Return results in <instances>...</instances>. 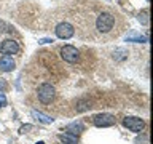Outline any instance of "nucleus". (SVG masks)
I'll use <instances>...</instances> for the list:
<instances>
[{"instance_id": "1", "label": "nucleus", "mask_w": 153, "mask_h": 144, "mask_svg": "<svg viewBox=\"0 0 153 144\" xmlns=\"http://www.w3.org/2000/svg\"><path fill=\"white\" fill-rule=\"evenodd\" d=\"M37 96H38V99H40L43 104H50L51 101L54 99V96H56V90H54V86H53L51 83L45 82V83H42L40 86H38Z\"/></svg>"}, {"instance_id": "2", "label": "nucleus", "mask_w": 153, "mask_h": 144, "mask_svg": "<svg viewBox=\"0 0 153 144\" xmlns=\"http://www.w3.org/2000/svg\"><path fill=\"white\" fill-rule=\"evenodd\" d=\"M113 24H115V18L110 13H107V11L100 13L97 16V19H96V27H97V31L104 32V34L112 31Z\"/></svg>"}, {"instance_id": "3", "label": "nucleus", "mask_w": 153, "mask_h": 144, "mask_svg": "<svg viewBox=\"0 0 153 144\" xmlns=\"http://www.w3.org/2000/svg\"><path fill=\"white\" fill-rule=\"evenodd\" d=\"M61 58L65 62L74 64V62H76L80 59V53H78V50H76L74 45H64L61 48Z\"/></svg>"}, {"instance_id": "4", "label": "nucleus", "mask_w": 153, "mask_h": 144, "mask_svg": "<svg viewBox=\"0 0 153 144\" xmlns=\"http://www.w3.org/2000/svg\"><path fill=\"white\" fill-rule=\"evenodd\" d=\"M93 122L97 128H107V127H113L115 125V117L112 114H97V115H94Z\"/></svg>"}, {"instance_id": "5", "label": "nucleus", "mask_w": 153, "mask_h": 144, "mask_svg": "<svg viewBox=\"0 0 153 144\" xmlns=\"http://www.w3.org/2000/svg\"><path fill=\"white\" fill-rule=\"evenodd\" d=\"M123 125L134 133H140L143 130V127H145V122L139 117H126L123 120Z\"/></svg>"}, {"instance_id": "6", "label": "nucleus", "mask_w": 153, "mask_h": 144, "mask_svg": "<svg viewBox=\"0 0 153 144\" xmlns=\"http://www.w3.org/2000/svg\"><path fill=\"white\" fill-rule=\"evenodd\" d=\"M56 35L59 37V38H62V40H67V38H70L72 35L75 34V29H74V26L72 24H69V22H59L56 26Z\"/></svg>"}, {"instance_id": "7", "label": "nucleus", "mask_w": 153, "mask_h": 144, "mask_svg": "<svg viewBox=\"0 0 153 144\" xmlns=\"http://www.w3.org/2000/svg\"><path fill=\"white\" fill-rule=\"evenodd\" d=\"M19 51V45L18 42L11 40V38H7V40L2 42V45H0V53H3V55H16V53Z\"/></svg>"}, {"instance_id": "8", "label": "nucleus", "mask_w": 153, "mask_h": 144, "mask_svg": "<svg viewBox=\"0 0 153 144\" xmlns=\"http://www.w3.org/2000/svg\"><path fill=\"white\" fill-rule=\"evenodd\" d=\"M13 69H14V59H13L11 56L3 55L2 58H0V70L10 72V70H13Z\"/></svg>"}, {"instance_id": "9", "label": "nucleus", "mask_w": 153, "mask_h": 144, "mask_svg": "<svg viewBox=\"0 0 153 144\" xmlns=\"http://www.w3.org/2000/svg\"><path fill=\"white\" fill-rule=\"evenodd\" d=\"M59 139L64 144H78V136L72 134V133H62V134H59Z\"/></svg>"}, {"instance_id": "10", "label": "nucleus", "mask_w": 153, "mask_h": 144, "mask_svg": "<svg viewBox=\"0 0 153 144\" xmlns=\"http://www.w3.org/2000/svg\"><path fill=\"white\" fill-rule=\"evenodd\" d=\"M32 115L35 117L38 122H42V123H45V125H48V123H53V117H50V115H46V114H43V112H38V110H32Z\"/></svg>"}, {"instance_id": "11", "label": "nucleus", "mask_w": 153, "mask_h": 144, "mask_svg": "<svg viewBox=\"0 0 153 144\" xmlns=\"http://www.w3.org/2000/svg\"><path fill=\"white\" fill-rule=\"evenodd\" d=\"M67 130H69V133H72V134H78L85 130V127H83L81 122H74V123H70L69 127H67Z\"/></svg>"}, {"instance_id": "12", "label": "nucleus", "mask_w": 153, "mask_h": 144, "mask_svg": "<svg viewBox=\"0 0 153 144\" xmlns=\"http://www.w3.org/2000/svg\"><path fill=\"white\" fill-rule=\"evenodd\" d=\"M128 42H142V43H145L147 40H148V37L147 35H129L128 38H126Z\"/></svg>"}, {"instance_id": "13", "label": "nucleus", "mask_w": 153, "mask_h": 144, "mask_svg": "<svg viewBox=\"0 0 153 144\" xmlns=\"http://www.w3.org/2000/svg\"><path fill=\"white\" fill-rule=\"evenodd\" d=\"M137 19H139V21H140L142 24H148V10H143V11L139 13Z\"/></svg>"}, {"instance_id": "14", "label": "nucleus", "mask_w": 153, "mask_h": 144, "mask_svg": "<svg viewBox=\"0 0 153 144\" xmlns=\"http://www.w3.org/2000/svg\"><path fill=\"white\" fill-rule=\"evenodd\" d=\"M33 127H32V125H22V127L21 128H19V133H21V134H24V133H29V131H30V130H32Z\"/></svg>"}, {"instance_id": "15", "label": "nucleus", "mask_w": 153, "mask_h": 144, "mask_svg": "<svg viewBox=\"0 0 153 144\" xmlns=\"http://www.w3.org/2000/svg\"><path fill=\"white\" fill-rule=\"evenodd\" d=\"M7 88H8L7 82H5L3 79H0V90H2V91H5V90H7Z\"/></svg>"}, {"instance_id": "16", "label": "nucleus", "mask_w": 153, "mask_h": 144, "mask_svg": "<svg viewBox=\"0 0 153 144\" xmlns=\"http://www.w3.org/2000/svg\"><path fill=\"white\" fill-rule=\"evenodd\" d=\"M50 42H53V38H42L40 40V43H50Z\"/></svg>"}, {"instance_id": "17", "label": "nucleus", "mask_w": 153, "mask_h": 144, "mask_svg": "<svg viewBox=\"0 0 153 144\" xmlns=\"http://www.w3.org/2000/svg\"><path fill=\"white\" fill-rule=\"evenodd\" d=\"M35 144H45V142H43V141H38V142H35Z\"/></svg>"}, {"instance_id": "18", "label": "nucleus", "mask_w": 153, "mask_h": 144, "mask_svg": "<svg viewBox=\"0 0 153 144\" xmlns=\"http://www.w3.org/2000/svg\"><path fill=\"white\" fill-rule=\"evenodd\" d=\"M2 106H3V103H2V101H0V107H2Z\"/></svg>"}]
</instances>
